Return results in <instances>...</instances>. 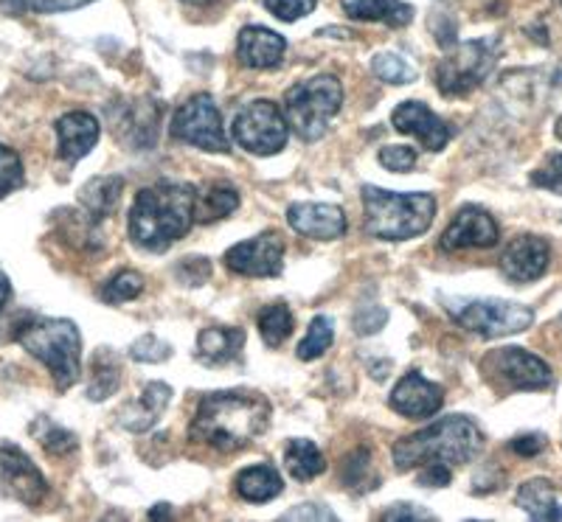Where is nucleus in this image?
<instances>
[{
	"label": "nucleus",
	"mask_w": 562,
	"mask_h": 522,
	"mask_svg": "<svg viewBox=\"0 0 562 522\" xmlns=\"http://www.w3.org/2000/svg\"><path fill=\"white\" fill-rule=\"evenodd\" d=\"M270 401L254 390H217L200 399L189 435L220 453H237L268 430Z\"/></svg>",
	"instance_id": "nucleus-1"
},
{
	"label": "nucleus",
	"mask_w": 562,
	"mask_h": 522,
	"mask_svg": "<svg viewBox=\"0 0 562 522\" xmlns=\"http://www.w3.org/2000/svg\"><path fill=\"white\" fill-rule=\"evenodd\" d=\"M198 205V189L192 183L160 180L138 192L130 208V239L149 253H164L189 234Z\"/></svg>",
	"instance_id": "nucleus-2"
},
{
	"label": "nucleus",
	"mask_w": 562,
	"mask_h": 522,
	"mask_svg": "<svg viewBox=\"0 0 562 522\" xmlns=\"http://www.w3.org/2000/svg\"><path fill=\"white\" fill-rule=\"evenodd\" d=\"M484 433L467 416H445L414 435H405L394 444V466L400 472L419 469L425 464L464 466L481 453Z\"/></svg>",
	"instance_id": "nucleus-3"
},
{
	"label": "nucleus",
	"mask_w": 562,
	"mask_h": 522,
	"mask_svg": "<svg viewBox=\"0 0 562 522\" xmlns=\"http://www.w3.org/2000/svg\"><path fill=\"white\" fill-rule=\"evenodd\" d=\"M363 217L366 230L385 242H405L416 239L430 228L436 217V197L428 192L396 194L363 185Z\"/></svg>",
	"instance_id": "nucleus-4"
},
{
	"label": "nucleus",
	"mask_w": 562,
	"mask_h": 522,
	"mask_svg": "<svg viewBox=\"0 0 562 522\" xmlns=\"http://www.w3.org/2000/svg\"><path fill=\"white\" fill-rule=\"evenodd\" d=\"M20 345L52 371L57 388H70L79 379V358H82V338L74 320L45 318L26 324L18 334Z\"/></svg>",
	"instance_id": "nucleus-5"
},
{
	"label": "nucleus",
	"mask_w": 562,
	"mask_h": 522,
	"mask_svg": "<svg viewBox=\"0 0 562 522\" xmlns=\"http://www.w3.org/2000/svg\"><path fill=\"white\" fill-rule=\"evenodd\" d=\"M344 107V84L333 73L310 77L284 93V118L301 140L326 135L335 115Z\"/></svg>",
	"instance_id": "nucleus-6"
},
{
	"label": "nucleus",
	"mask_w": 562,
	"mask_h": 522,
	"mask_svg": "<svg viewBox=\"0 0 562 522\" xmlns=\"http://www.w3.org/2000/svg\"><path fill=\"white\" fill-rule=\"evenodd\" d=\"M459 326L467 331H475L481 338H506L518 334L535 324V313L529 306L515 304V300L498 298H456L445 304Z\"/></svg>",
	"instance_id": "nucleus-7"
},
{
	"label": "nucleus",
	"mask_w": 562,
	"mask_h": 522,
	"mask_svg": "<svg viewBox=\"0 0 562 522\" xmlns=\"http://www.w3.org/2000/svg\"><path fill=\"white\" fill-rule=\"evenodd\" d=\"M498 57V39H470L456 45L436 65V88L441 97H467L490 77Z\"/></svg>",
	"instance_id": "nucleus-8"
},
{
	"label": "nucleus",
	"mask_w": 562,
	"mask_h": 522,
	"mask_svg": "<svg viewBox=\"0 0 562 522\" xmlns=\"http://www.w3.org/2000/svg\"><path fill=\"white\" fill-rule=\"evenodd\" d=\"M231 135L248 152L276 155L288 147L290 124L270 99H256V102H248L234 115Z\"/></svg>",
	"instance_id": "nucleus-9"
},
{
	"label": "nucleus",
	"mask_w": 562,
	"mask_h": 522,
	"mask_svg": "<svg viewBox=\"0 0 562 522\" xmlns=\"http://www.w3.org/2000/svg\"><path fill=\"white\" fill-rule=\"evenodd\" d=\"M484 374L501 390H543L554 383L549 363L520 345L492 351L484 358Z\"/></svg>",
	"instance_id": "nucleus-10"
},
{
	"label": "nucleus",
	"mask_w": 562,
	"mask_h": 522,
	"mask_svg": "<svg viewBox=\"0 0 562 522\" xmlns=\"http://www.w3.org/2000/svg\"><path fill=\"white\" fill-rule=\"evenodd\" d=\"M169 133L175 140H183V144H192V147L205 149V152H231V140L225 135L223 115H220L214 99L200 93L192 102H186L183 107L175 113L172 124H169Z\"/></svg>",
	"instance_id": "nucleus-11"
},
{
	"label": "nucleus",
	"mask_w": 562,
	"mask_h": 522,
	"mask_svg": "<svg viewBox=\"0 0 562 522\" xmlns=\"http://www.w3.org/2000/svg\"><path fill=\"white\" fill-rule=\"evenodd\" d=\"M225 268L245 279H273L284 268V239L276 230L245 239L225 253Z\"/></svg>",
	"instance_id": "nucleus-12"
},
{
	"label": "nucleus",
	"mask_w": 562,
	"mask_h": 522,
	"mask_svg": "<svg viewBox=\"0 0 562 522\" xmlns=\"http://www.w3.org/2000/svg\"><path fill=\"white\" fill-rule=\"evenodd\" d=\"M0 495L23 506H40L48 495L43 472L14 444H0Z\"/></svg>",
	"instance_id": "nucleus-13"
},
{
	"label": "nucleus",
	"mask_w": 562,
	"mask_h": 522,
	"mask_svg": "<svg viewBox=\"0 0 562 522\" xmlns=\"http://www.w3.org/2000/svg\"><path fill=\"white\" fill-rule=\"evenodd\" d=\"M498 223L486 214L479 205H464V208L456 214V219L450 223V228L441 236V250L448 253H456V250L467 248H492L498 245Z\"/></svg>",
	"instance_id": "nucleus-14"
},
{
	"label": "nucleus",
	"mask_w": 562,
	"mask_h": 522,
	"mask_svg": "<svg viewBox=\"0 0 562 522\" xmlns=\"http://www.w3.org/2000/svg\"><path fill=\"white\" fill-rule=\"evenodd\" d=\"M551 261V245L546 242L543 236L526 234L512 239L509 248L501 256V273L515 284H529L537 281L549 270Z\"/></svg>",
	"instance_id": "nucleus-15"
},
{
	"label": "nucleus",
	"mask_w": 562,
	"mask_h": 522,
	"mask_svg": "<svg viewBox=\"0 0 562 522\" xmlns=\"http://www.w3.org/2000/svg\"><path fill=\"white\" fill-rule=\"evenodd\" d=\"M389 405L408 419H428V416L439 413L445 405V388L425 379L419 371H411L394 385Z\"/></svg>",
	"instance_id": "nucleus-16"
},
{
	"label": "nucleus",
	"mask_w": 562,
	"mask_h": 522,
	"mask_svg": "<svg viewBox=\"0 0 562 522\" xmlns=\"http://www.w3.org/2000/svg\"><path fill=\"white\" fill-rule=\"evenodd\" d=\"M391 124H394L396 133L414 135L419 138V144L430 152H441V149L448 147L450 140V127L441 122L439 115L428 107V104L422 102H403L400 107L391 113Z\"/></svg>",
	"instance_id": "nucleus-17"
},
{
	"label": "nucleus",
	"mask_w": 562,
	"mask_h": 522,
	"mask_svg": "<svg viewBox=\"0 0 562 522\" xmlns=\"http://www.w3.org/2000/svg\"><path fill=\"white\" fill-rule=\"evenodd\" d=\"M290 228L299 230L301 236L310 239H324L333 242L346 234V214L344 208L329 203H295L288 208Z\"/></svg>",
	"instance_id": "nucleus-18"
},
{
	"label": "nucleus",
	"mask_w": 562,
	"mask_h": 522,
	"mask_svg": "<svg viewBox=\"0 0 562 522\" xmlns=\"http://www.w3.org/2000/svg\"><path fill=\"white\" fill-rule=\"evenodd\" d=\"M284 52H288V39L265 26H245L237 37V59L245 68H276L284 59Z\"/></svg>",
	"instance_id": "nucleus-19"
},
{
	"label": "nucleus",
	"mask_w": 562,
	"mask_h": 522,
	"mask_svg": "<svg viewBox=\"0 0 562 522\" xmlns=\"http://www.w3.org/2000/svg\"><path fill=\"white\" fill-rule=\"evenodd\" d=\"M102 127L90 113L85 110H74V113H65L57 122V138H59V158L68 160V163H77L82 160L90 149L97 147Z\"/></svg>",
	"instance_id": "nucleus-20"
},
{
	"label": "nucleus",
	"mask_w": 562,
	"mask_h": 522,
	"mask_svg": "<svg viewBox=\"0 0 562 522\" xmlns=\"http://www.w3.org/2000/svg\"><path fill=\"white\" fill-rule=\"evenodd\" d=\"M172 399V388L167 383H149L147 388L140 390V396L135 401H130L122 413V424L133 433H147L149 427L160 419L164 408Z\"/></svg>",
	"instance_id": "nucleus-21"
},
{
	"label": "nucleus",
	"mask_w": 562,
	"mask_h": 522,
	"mask_svg": "<svg viewBox=\"0 0 562 522\" xmlns=\"http://www.w3.org/2000/svg\"><path fill=\"white\" fill-rule=\"evenodd\" d=\"M340 7L351 20L385 23L391 29H403L414 20V7L403 0H344Z\"/></svg>",
	"instance_id": "nucleus-22"
},
{
	"label": "nucleus",
	"mask_w": 562,
	"mask_h": 522,
	"mask_svg": "<svg viewBox=\"0 0 562 522\" xmlns=\"http://www.w3.org/2000/svg\"><path fill=\"white\" fill-rule=\"evenodd\" d=\"M245 345L243 329H220L211 326L198 334V360L203 365H225L239 358Z\"/></svg>",
	"instance_id": "nucleus-23"
},
{
	"label": "nucleus",
	"mask_w": 562,
	"mask_h": 522,
	"mask_svg": "<svg viewBox=\"0 0 562 522\" xmlns=\"http://www.w3.org/2000/svg\"><path fill=\"white\" fill-rule=\"evenodd\" d=\"M122 189H124V180L115 178V174H108V178H97L90 180L88 185L82 189L79 194V203L85 205L88 211V217L93 223L99 219H108L115 208H119V200H122Z\"/></svg>",
	"instance_id": "nucleus-24"
},
{
	"label": "nucleus",
	"mask_w": 562,
	"mask_h": 522,
	"mask_svg": "<svg viewBox=\"0 0 562 522\" xmlns=\"http://www.w3.org/2000/svg\"><path fill=\"white\" fill-rule=\"evenodd\" d=\"M237 491L248 503H268V500H273V497L284 491V484H281V475L276 472V466L259 464L239 472Z\"/></svg>",
	"instance_id": "nucleus-25"
},
{
	"label": "nucleus",
	"mask_w": 562,
	"mask_h": 522,
	"mask_svg": "<svg viewBox=\"0 0 562 522\" xmlns=\"http://www.w3.org/2000/svg\"><path fill=\"white\" fill-rule=\"evenodd\" d=\"M518 506L531 517V520H562V506L557 503L551 480H526L518 489Z\"/></svg>",
	"instance_id": "nucleus-26"
},
{
	"label": "nucleus",
	"mask_w": 562,
	"mask_h": 522,
	"mask_svg": "<svg viewBox=\"0 0 562 522\" xmlns=\"http://www.w3.org/2000/svg\"><path fill=\"white\" fill-rule=\"evenodd\" d=\"M239 208V192L231 183H211L205 192H198L194 219L198 223H217Z\"/></svg>",
	"instance_id": "nucleus-27"
},
{
	"label": "nucleus",
	"mask_w": 562,
	"mask_h": 522,
	"mask_svg": "<svg viewBox=\"0 0 562 522\" xmlns=\"http://www.w3.org/2000/svg\"><path fill=\"white\" fill-rule=\"evenodd\" d=\"M284 466H288L290 478L307 484V480H315L326 469V458L313 441L293 439L284 450Z\"/></svg>",
	"instance_id": "nucleus-28"
},
{
	"label": "nucleus",
	"mask_w": 562,
	"mask_h": 522,
	"mask_svg": "<svg viewBox=\"0 0 562 522\" xmlns=\"http://www.w3.org/2000/svg\"><path fill=\"white\" fill-rule=\"evenodd\" d=\"M93 379H90V388H88V399L93 401H104L108 396L115 394L119 383H122V360L115 358L110 349H99L93 354Z\"/></svg>",
	"instance_id": "nucleus-29"
},
{
	"label": "nucleus",
	"mask_w": 562,
	"mask_h": 522,
	"mask_svg": "<svg viewBox=\"0 0 562 522\" xmlns=\"http://www.w3.org/2000/svg\"><path fill=\"white\" fill-rule=\"evenodd\" d=\"M256 326H259V334H262L265 343L276 349L293 334V313L284 304H270L259 313Z\"/></svg>",
	"instance_id": "nucleus-30"
},
{
	"label": "nucleus",
	"mask_w": 562,
	"mask_h": 522,
	"mask_svg": "<svg viewBox=\"0 0 562 522\" xmlns=\"http://www.w3.org/2000/svg\"><path fill=\"white\" fill-rule=\"evenodd\" d=\"M344 484L346 489L351 491H369L378 486V472H374V464H371V453L366 446L355 450V453L346 458L344 464Z\"/></svg>",
	"instance_id": "nucleus-31"
},
{
	"label": "nucleus",
	"mask_w": 562,
	"mask_h": 522,
	"mask_svg": "<svg viewBox=\"0 0 562 522\" xmlns=\"http://www.w3.org/2000/svg\"><path fill=\"white\" fill-rule=\"evenodd\" d=\"M333 320L326 318V315H318V318H313V324H310L307 338L301 340L299 349H295V358H299L301 363H313L321 354H326V349L333 345Z\"/></svg>",
	"instance_id": "nucleus-32"
},
{
	"label": "nucleus",
	"mask_w": 562,
	"mask_h": 522,
	"mask_svg": "<svg viewBox=\"0 0 562 522\" xmlns=\"http://www.w3.org/2000/svg\"><path fill=\"white\" fill-rule=\"evenodd\" d=\"M371 70H374V77L383 79L385 84H408L416 79L414 65L405 63V59L394 52L378 54V57L371 59Z\"/></svg>",
	"instance_id": "nucleus-33"
},
{
	"label": "nucleus",
	"mask_w": 562,
	"mask_h": 522,
	"mask_svg": "<svg viewBox=\"0 0 562 522\" xmlns=\"http://www.w3.org/2000/svg\"><path fill=\"white\" fill-rule=\"evenodd\" d=\"M93 3V0H0V9H7L9 14H23V12H37V14H59V12H74Z\"/></svg>",
	"instance_id": "nucleus-34"
},
{
	"label": "nucleus",
	"mask_w": 562,
	"mask_h": 522,
	"mask_svg": "<svg viewBox=\"0 0 562 522\" xmlns=\"http://www.w3.org/2000/svg\"><path fill=\"white\" fill-rule=\"evenodd\" d=\"M140 290H144V279H140L135 270H122V273H115L113 279L104 284L102 298L108 304H124V300L138 298Z\"/></svg>",
	"instance_id": "nucleus-35"
},
{
	"label": "nucleus",
	"mask_w": 562,
	"mask_h": 522,
	"mask_svg": "<svg viewBox=\"0 0 562 522\" xmlns=\"http://www.w3.org/2000/svg\"><path fill=\"white\" fill-rule=\"evenodd\" d=\"M26 180V172H23V160L14 152L12 147H3L0 144V200L12 194L14 189H20Z\"/></svg>",
	"instance_id": "nucleus-36"
},
{
	"label": "nucleus",
	"mask_w": 562,
	"mask_h": 522,
	"mask_svg": "<svg viewBox=\"0 0 562 522\" xmlns=\"http://www.w3.org/2000/svg\"><path fill=\"white\" fill-rule=\"evenodd\" d=\"M130 358H133L135 363H164V360L172 358V349H169V343L155 338V334H144V338L133 343Z\"/></svg>",
	"instance_id": "nucleus-37"
},
{
	"label": "nucleus",
	"mask_w": 562,
	"mask_h": 522,
	"mask_svg": "<svg viewBox=\"0 0 562 522\" xmlns=\"http://www.w3.org/2000/svg\"><path fill=\"white\" fill-rule=\"evenodd\" d=\"M315 3L318 0H265V9L284 23H295V20L313 14Z\"/></svg>",
	"instance_id": "nucleus-38"
},
{
	"label": "nucleus",
	"mask_w": 562,
	"mask_h": 522,
	"mask_svg": "<svg viewBox=\"0 0 562 522\" xmlns=\"http://www.w3.org/2000/svg\"><path fill=\"white\" fill-rule=\"evenodd\" d=\"M531 185L546 189V192L562 194V152H554L546 158V163L531 174Z\"/></svg>",
	"instance_id": "nucleus-39"
},
{
	"label": "nucleus",
	"mask_w": 562,
	"mask_h": 522,
	"mask_svg": "<svg viewBox=\"0 0 562 522\" xmlns=\"http://www.w3.org/2000/svg\"><path fill=\"white\" fill-rule=\"evenodd\" d=\"M175 275H178V281L189 284V287H200L203 281H209L211 261L203 259V256H189V259H183L175 268Z\"/></svg>",
	"instance_id": "nucleus-40"
},
{
	"label": "nucleus",
	"mask_w": 562,
	"mask_h": 522,
	"mask_svg": "<svg viewBox=\"0 0 562 522\" xmlns=\"http://www.w3.org/2000/svg\"><path fill=\"white\" fill-rule=\"evenodd\" d=\"M380 163L389 169V172H411L416 166V152L411 147H403V144H394V147L380 149Z\"/></svg>",
	"instance_id": "nucleus-41"
},
{
	"label": "nucleus",
	"mask_w": 562,
	"mask_h": 522,
	"mask_svg": "<svg viewBox=\"0 0 562 522\" xmlns=\"http://www.w3.org/2000/svg\"><path fill=\"white\" fill-rule=\"evenodd\" d=\"M385 324H389V313L378 304L360 306L358 315H355V331L358 334H378Z\"/></svg>",
	"instance_id": "nucleus-42"
},
{
	"label": "nucleus",
	"mask_w": 562,
	"mask_h": 522,
	"mask_svg": "<svg viewBox=\"0 0 562 522\" xmlns=\"http://www.w3.org/2000/svg\"><path fill=\"white\" fill-rule=\"evenodd\" d=\"M43 446L48 450L52 455H68L77 450V435L68 433V430H63V427H48L43 433Z\"/></svg>",
	"instance_id": "nucleus-43"
},
{
	"label": "nucleus",
	"mask_w": 562,
	"mask_h": 522,
	"mask_svg": "<svg viewBox=\"0 0 562 522\" xmlns=\"http://www.w3.org/2000/svg\"><path fill=\"white\" fill-rule=\"evenodd\" d=\"M453 478V466L425 464L419 466V486H448Z\"/></svg>",
	"instance_id": "nucleus-44"
},
{
	"label": "nucleus",
	"mask_w": 562,
	"mask_h": 522,
	"mask_svg": "<svg viewBox=\"0 0 562 522\" xmlns=\"http://www.w3.org/2000/svg\"><path fill=\"white\" fill-rule=\"evenodd\" d=\"M281 520H329V522H335L338 520V514H335L333 509H326V506L307 503V506H299V509L288 511V514L281 517Z\"/></svg>",
	"instance_id": "nucleus-45"
},
{
	"label": "nucleus",
	"mask_w": 562,
	"mask_h": 522,
	"mask_svg": "<svg viewBox=\"0 0 562 522\" xmlns=\"http://www.w3.org/2000/svg\"><path fill=\"white\" fill-rule=\"evenodd\" d=\"M546 450V439L540 433H531V435H518V439L512 441V453L524 455V458H535Z\"/></svg>",
	"instance_id": "nucleus-46"
},
{
	"label": "nucleus",
	"mask_w": 562,
	"mask_h": 522,
	"mask_svg": "<svg viewBox=\"0 0 562 522\" xmlns=\"http://www.w3.org/2000/svg\"><path fill=\"white\" fill-rule=\"evenodd\" d=\"M385 520H436V517L430 514V511L419 509V506L403 503V506H396V509L385 511Z\"/></svg>",
	"instance_id": "nucleus-47"
},
{
	"label": "nucleus",
	"mask_w": 562,
	"mask_h": 522,
	"mask_svg": "<svg viewBox=\"0 0 562 522\" xmlns=\"http://www.w3.org/2000/svg\"><path fill=\"white\" fill-rule=\"evenodd\" d=\"M12 298V284H9V279H7V273H3V270H0V309H3V306H7V300Z\"/></svg>",
	"instance_id": "nucleus-48"
},
{
	"label": "nucleus",
	"mask_w": 562,
	"mask_h": 522,
	"mask_svg": "<svg viewBox=\"0 0 562 522\" xmlns=\"http://www.w3.org/2000/svg\"><path fill=\"white\" fill-rule=\"evenodd\" d=\"M169 514H172V511H169V506H167V503H160L158 509L149 511V517H153V520H158V517H169Z\"/></svg>",
	"instance_id": "nucleus-49"
},
{
	"label": "nucleus",
	"mask_w": 562,
	"mask_h": 522,
	"mask_svg": "<svg viewBox=\"0 0 562 522\" xmlns=\"http://www.w3.org/2000/svg\"><path fill=\"white\" fill-rule=\"evenodd\" d=\"M554 133H557V138H560V140H562V115H560V122H557V124H554Z\"/></svg>",
	"instance_id": "nucleus-50"
},
{
	"label": "nucleus",
	"mask_w": 562,
	"mask_h": 522,
	"mask_svg": "<svg viewBox=\"0 0 562 522\" xmlns=\"http://www.w3.org/2000/svg\"><path fill=\"white\" fill-rule=\"evenodd\" d=\"M186 3H194V7H203V3H211V0H186Z\"/></svg>",
	"instance_id": "nucleus-51"
}]
</instances>
